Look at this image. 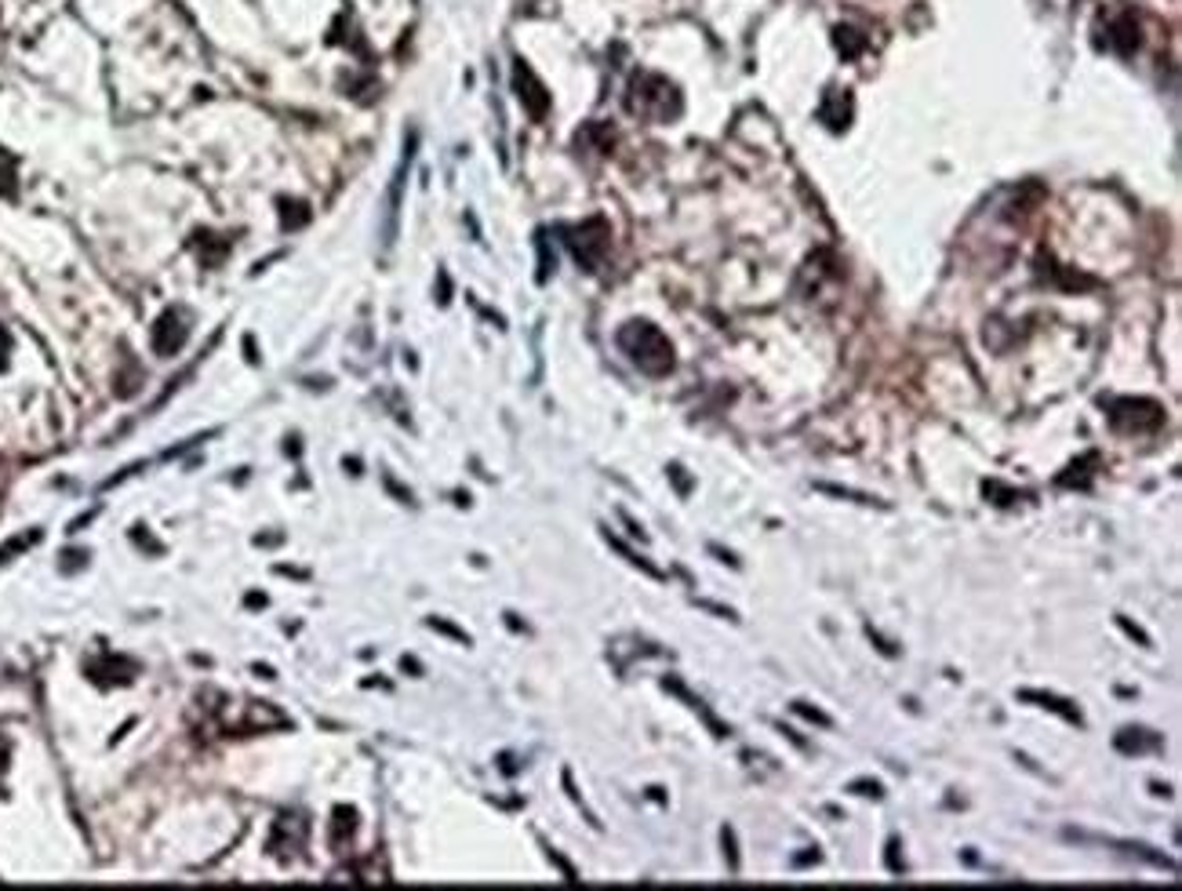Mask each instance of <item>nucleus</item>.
Listing matches in <instances>:
<instances>
[{"mask_svg":"<svg viewBox=\"0 0 1182 891\" xmlns=\"http://www.w3.org/2000/svg\"><path fill=\"white\" fill-rule=\"evenodd\" d=\"M513 91L517 99L524 102V110L531 113V121H542L546 110H550V95L542 88V81L531 73V66H524V59H513Z\"/></svg>","mask_w":1182,"mask_h":891,"instance_id":"nucleus-5","label":"nucleus"},{"mask_svg":"<svg viewBox=\"0 0 1182 891\" xmlns=\"http://www.w3.org/2000/svg\"><path fill=\"white\" fill-rule=\"evenodd\" d=\"M819 491H826V495H841V499H852V502H862V506H884V502L870 499V495H859V491L837 488V484H819Z\"/></svg>","mask_w":1182,"mask_h":891,"instance_id":"nucleus-12","label":"nucleus"},{"mask_svg":"<svg viewBox=\"0 0 1182 891\" xmlns=\"http://www.w3.org/2000/svg\"><path fill=\"white\" fill-rule=\"evenodd\" d=\"M568 237V248L571 255L579 259V266H586V270H597L601 266V259L608 255V248H612V230H608V222L604 219H586L582 226H571V230H564Z\"/></svg>","mask_w":1182,"mask_h":891,"instance_id":"nucleus-3","label":"nucleus"},{"mask_svg":"<svg viewBox=\"0 0 1182 891\" xmlns=\"http://www.w3.org/2000/svg\"><path fill=\"white\" fill-rule=\"evenodd\" d=\"M8 350H11V339H8V331L0 328V368L8 364Z\"/></svg>","mask_w":1182,"mask_h":891,"instance_id":"nucleus-17","label":"nucleus"},{"mask_svg":"<svg viewBox=\"0 0 1182 891\" xmlns=\"http://www.w3.org/2000/svg\"><path fill=\"white\" fill-rule=\"evenodd\" d=\"M1117 622H1121V630L1128 633V637H1135V641H1139L1142 648H1150V637H1146V633H1142L1139 626H1132V622H1128V619H1117Z\"/></svg>","mask_w":1182,"mask_h":891,"instance_id":"nucleus-16","label":"nucleus"},{"mask_svg":"<svg viewBox=\"0 0 1182 891\" xmlns=\"http://www.w3.org/2000/svg\"><path fill=\"white\" fill-rule=\"evenodd\" d=\"M852 793H862V797H881V793H884V786H881V782L859 779V782H852Z\"/></svg>","mask_w":1182,"mask_h":891,"instance_id":"nucleus-14","label":"nucleus"},{"mask_svg":"<svg viewBox=\"0 0 1182 891\" xmlns=\"http://www.w3.org/2000/svg\"><path fill=\"white\" fill-rule=\"evenodd\" d=\"M190 335V324L182 317V310H164L161 321L153 324V350L161 357H175L182 350V342Z\"/></svg>","mask_w":1182,"mask_h":891,"instance_id":"nucleus-6","label":"nucleus"},{"mask_svg":"<svg viewBox=\"0 0 1182 891\" xmlns=\"http://www.w3.org/2000/svg\"><path fill=\"white\" fill-rule=\"evenodd\" d=\"M724 855H728V862H732V873H739V855H735V833L724 830Z\"/></svg>","mask_w":1182,"mask_h":891,"instance_id":"nucleus-15","label":"nucleus"},{"mask_svg":"<svg viewBox=\"0 0 1182 891\" xmlns=\"http://www.w3.org/2000/svg\"><path fill=\"white\" fill-rule=\"evenodd\" d=\"M837 48L844 51V59H855V55L866 48V37H862L859 30H852V26H841V30H837Z\"/></svg>","mask_w":1182,"mask_h":891,"instance_id":"nucleus-11","label":"nucleus"},{"mask_svg":"<svg viewBox=\"0 0 1182 891\" xmlns=\"http://www.w3.org/2000/svg\"><path fill=\"white\" fill-rule=\"evenodd\" d=\"M1121 753H1146V750H1161V735H1153V731H1142V728H1128L1117 735V742H1113Z\"/></svg>","mask_w":1182,"mask_h":891,"instance_id":"nucleus-9","label":"nucleus"},{"mask_svg":"<svg viewBox=\"0 0 1182 891\" xmlns=\"http://www.w3.org/2000/svg\"><path fill=\"white\" fill-rule=\"evenodd\" d=\"M4 771H8V742L0 739V775H4Z\"/></svg>","mask_w":1182,"mask_h":891,"instance_id":"nucleus-18","label":"nucleus"},{"mask_svg":"<svg viewBox=\"0 0 1182 891\" xmlns=\"http://www.w3.org/2000/svg\"><path fill=\"white\" fill-rule=\"evenodd\" d=\"M615 339H619V350L626 353V357H630V361L637 364L644 375H652V379L670 375L673 364H677V357H673V342L648 321L626 324V328H619V335H615Z\"/></svg>","mask_w":1182,"mask_h":891,"instance_id":"nucleus-1","label":"nucleus"},{"mask_svg":"<svg viewBox=\"0 0 1182 891\" xmlns=\"http://www.w3.org/2000/svg\"><path fill=\"white\" fill-rule=\"evenodd\" d=\"M793 713H801L804 721L822 724V728H833V721L826 717V713H822V710H812V706H804V702H793Z\"/></svg>","mask_w":1182,"mask_h":891,"instance_id":"nucleus-13","label":"nucleus"},{"mask_svg":"<svg viewBox=\"0 0 1182 891\" xmlns=\"http://www.w3.org/2000/svg\"><path fill=\"white\" fill-rule=\"evenodd\" d=\"M1110 44L1121 51V55H1132V51L1139 48L1142 37H1139V22H1135V15H1121V19L1113 22V26H1110Z\"/></svg>","mask_w":1182,"mask_h":891,"instance_id":"nucleus-8","label":"nucleus"},{"mask_svg":"<svg viewBox=\"0 0 1182 891\" xmlns=\"http://www.w3.org/2000/svg\"><path fill=\"white\" fill-rule=\"evenodd\" d=\"M411 157H415V135L408 139L404 161H401V168H397V175H393V186H390V208H386V244H390L393 233H397V211H401V190H404V175H408Z\"/></svg>","mask_w":1182,"mask_h":891,"instance_id":"nucleus-7","label":"nucleus"},{"mask_svg":"<svg viewBox=\"0 0 1182 891\" xmlns=\"http://www.w3.org/2000/svg\"><path fill=\"white\" fill-rule=\"evenodd\" d=\"M626 106H630V113L655 124H670L684 110L681 91L659 73H637L630 81V91H626Z\"/></svg>","mask_w":1182,"mask_h":891,"instance_id":"nucleus-2","label":"nucleus"},{"mask_svg":"<svg viewBox=\"0 0 1182 891\" xmlns=\"http://www.w3.org/2000/svg\"><path fill=\"white\" fill-rule=\"evenodd\" d=\"M1113 430L1121 433H1150L1164 426V411L1157 401H1142V397H1124V401L1110 404Z\"/></svg>","mask_w":1182,"mask_h":891,"instance_id":"nucleus-4","label":"nucleus"},{"mask_svg":"<svg viewBox=\"0 0 1182 891\" xmlns=\"http://www.w3.org/2000/svg\"><path fill=\"white\" fill-rule=\"evenodd\" d=\"M1019 699L1033 702V706H1044V710H1055V713L1062 717V721L1081 724V713L1073 710V706H1066V699H1059V695H1048V691H1022Z\"/></svg>","mask_w":1182,"mask_h":891,"instance_id":"nucleus-10","label":"nucleus"}]
</instances>
